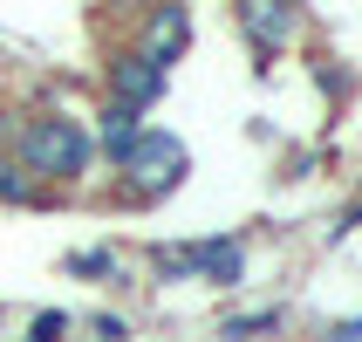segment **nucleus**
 Here are the masks:
<instances>
[{"label": "nucleus", "instance_id": "nucleus-1", "mask_svg": "<svg viewBox=\"0 0 362 342\" xmlns=\"http://www.w3.org/2000/svg\"><path fill=\"white\" fill-rule=\"evenodd\" d=\"M21 171L82 178V171H89V130H82L76 117H35L21 130Z\"/></svg>", "mask_w": 362, "mask_h": 342}, {"label": "nucleus", "instance_id": "nucleus-6", "mask_svg": "<svg viewBox=\"0 0 362 342\" xmlns=\"http://www.w3.org/2000/svg\"><path fill=\"white\" fill-rule=\"evenodd\" d=\"M144 35H151V41H144L151 55L171 62V55L185 48V35H192V21H185V7H164V14H151V28H144Z\"/></svg>", "mask_w": 362, "mask_h": 342}, {"label": "nucleus", "instance_id": "nucleus-5", "mask_svg": "<svg viewBox=\"0 0 362 342\" xmlns=\"http://www.w3.org/2000/svg\"><path fill=\"white\" fill-rule=\"evenodd\" d=\"M199 274H205V281H219V287H240V274H246L240 240H199Z\"/></svg>", "mask_w": 362, "mask_h": 342}, {"label": "nucleus", "instance_id": "nucleus-2", "mask_svg": "<svg viewBox=\"0 0 362 342\" xmlns=\"http://www.w3.org/2000/svg\"><path fill=\"white\" fill-rule=\"evenodd\" d=\"M185 144L171 137V130H137L130 137V151H123V171H130V185L137 192H171V185L185 178Z\"/></svg>", "mask_w": 362, "mask_h": 342}, {"label": "nucleus", "instance_id": "nucleus-8", "mask_svg": "<svg viewBox=\"0 0 362 342\" xmlns=\"http://www.w3.org/2000/svg\"><path fill=\"white\" fill-rule=\"evenodd\" d=\"M158 274L178 281V274H199V246H158Z\"/></svg>", "mask_w": 362, "mask_h": 342}, {"label": "nucleus", "instance_id": "nucleus-12", "mask_svg": "<svg viewBox=\"0 0 362 342\" xmlns=\"http://www.w3.org/2000/svg\"><path fill=\"white\" fill-rule=\"evenodd\" d=\"M62 329H69L62 308H55V315H35V336H28V342H62Z\"/></svg>", "mask_w": 362, "mask_h": 342}, {"label": "nucleus", "instance_id": "nucleus-14", "mask_svg": "<svg viewBox=\"0 0 362 342\" xmlns=\"http://www.w3.org/2000/svg\"><path fill=\"white\" fill-rule=\"evenodd\" d=\"M328 342H362V315H356V322H342V329H335Z\"/></svg>", "mask_w": 362, "mask_h": 342}, {"label": "nucleus", "instance_id": "nucleus-9", "mask_svg": "<svg viewBox=\"0 0 362 342\" xmlns=\"http://www.w3.org/2000/svg\"><path fill=\"white\" fill-rule=\"evenodd\" d=\"M260 329H281V308H260V315H240V322H226V336L246 342V336H260Z\"/></svg>", "mask_w": 362, "mask_h": 342}, {"label": "nucleus", "instance_id": "nucleus-3", "mask_svg": "<svg viewBox=\"0 0 362 342\" xmlns=\"http://www.w3.org/2000/svg\"><path fill=\"white\" fill-rule=\"evenodd\" d=\"M164 82H171V62L151 55V48H123L110 62V96H117V110H151L164 96Z\"/></svg>", "mask_w": 362, "mask_h": 342}, {"label": "nucleus", "instance_id": "nucleus-11", "mask_svg": "<svg viewBox=\"0 0 362 342\" xmlns=\"http://www.w3.org/2000/svg\"><path fill=\"white\" fill-rule=\"evenodd\" d=\"M76 274H110V281H117V253H76Z\"/></svg>", "mask_w": 362, "mask_h": 342}, {"label": "nucleus", "instance_id": "nucleus-10", "mask_svg": "<svg viewBox=\"0 0 362 342\" xmlns=\"http://www.w3.org/2000/svg\"><path fill=\"white\" fill-rule=\"evenodd\" d=\"M0 199H7V205L35 199V185H28V171H21V164H0Z\"/></svg>", "mask_w": 362, "mask_h": 342}, {"label": "nucleus", "instance_id": "nucleus-13", "mask_svg": "<svg viewBox=\"0 0 362 342\" xmlns=\"http://www.w3.org/2000/svg\"><path fill=\"white\" fill-rule=\"evenodd\" d=\"M96 336H103V342H123V336H130V329H123L117 315H96Z\"/></svg>", "mask_w": 362, "mask_h": 342}, {"label": "nucleus", "instance_id": "nucleus-7", "mask_svg": "<svg viewBox=\"0 0 362 342\" xmlns=\"http://www.w3.org/2000/svg\"><path fill=\"white\" fill-rule=\"evenodd\" d=\"M130 137H137V110H103V144H110V158L123 164V151H130Z\"/></svg>", "mask_w": 362, "mask_h": 342}, {"label": "nucleus", "instance_id": "nucleus-4", "mask_svg": "<svg viewBox=\"0 0 362 342\" xmlns=\"http://www.w3.org/2000/svg\"><path fill=\"white\" fill-rule=\"evenodd\" d=\"M240 28L260 41V55H274V48L294 35V7H260V0H253V7H240Z\"/></svg>", "mask_w": 362, "mask_h": 342}]
</instances>
